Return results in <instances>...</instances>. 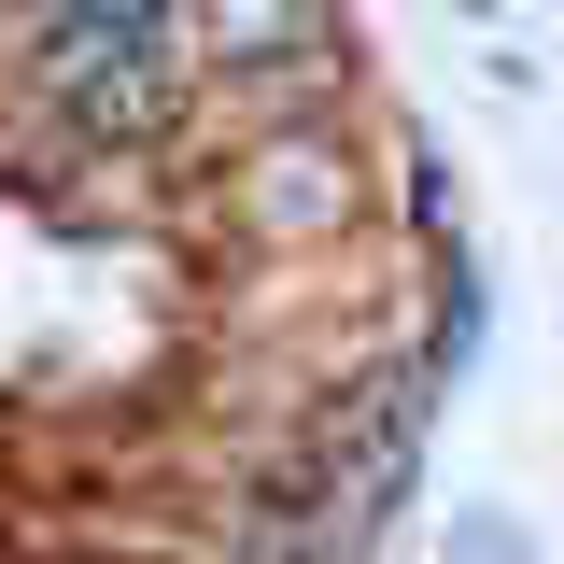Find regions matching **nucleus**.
Wrapping results in <instances>:
<instances>
[{"label": "nucleus", "instance_id": "f257e3e1", "mask_svg": "<svg viewBox=\"0 0 564 564\" xmlns=\"http://www.w3.org/2000/svg\"><path fill=\"white\" fill-rule=\"evenodd\" d=\"M29 29V85L85 155H155L198 99V43L184 0H14Z\"/></svg>", "mask_w": 564, "mask_h": 564}, {"label": "nucleus", "instance_id": "f03ea898", "mask_svg": "<svg viewBox=\"0 0 564 564\" xmlns=\"http://www.w3.org/2000/svg\"><path fill=\"white\" fill-rule=\"evenodd\" d=\"M240 226L254 240H339L352 226V155L325 113H269L254 170H240Z\"/></svg>", "mask_w": 564, "mask_h": 564}]
</instances>
